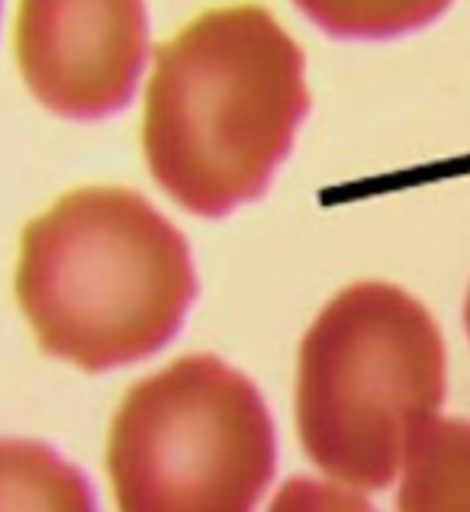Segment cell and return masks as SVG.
Segmentation results:
<instances>
[{
    "mask_svg": "<svg viewBox=\"0 0 470 512\" xmlns=\"http://www.w3.org/2000/svg\"><path fill=\"white\" fill-rule=\"evenodd\" d=\"M306 58L264 7L197 17L155 49L142 149L168 194L223 216L268 190L310 113Z\"/></svg>",
    "mask_w": 470,
    "mask_h": 512,
    "instance_id": "1",
    "label": "cell"
},
{
    "mask_svg": "<svg viewBox=\"0 0 470 512\" xmlns=\"http://www.w3.org/2000/svg\"><path fill=\"white\" fill-rule=\"evenodd\" d=\"M13 294L36 345L87 374L152 358L197 294L184 236L126 187H78L29 219Z\"/></svg>",
    "mask_w": 470,
    "mask_h": 512,
    "instance_id": "2",
    "label": "cell"
},
{
    "mask_svg": "<svg viewBox=\"0 0 470 512\" xmlns=\"http://www.w3.org/2000/svg\"><path fill=\"white\" fill-rule=\"evenodd\" d=\"M442 400V332L400 287L342 290L300 345V442L319 471L345 487H390Z\"/></svg>",
    "mask_w": 470,
    "mask_h": 512,
    "instance_id": "3",
    "label": "cell"
},
{
    "mask_svg": "<svg viewBox=\"0 0 470 512\" xmlns=\"http://www.w3.org/2000/svg\"><path fill=\"white\" fill-rule=\"evenodd\" d=\"M277 464L258 387L213 355L139 380L110 426L107 471L126 512H242Z\"/></svg>",
    "mask_w": 470,
    "mask_h": 512,
    "instance_id": "4",
    "label": "cell"
},
{
    "mask_svg": "<svg viewBox=\"0 0 470 512\" xmlns=\"http://www.w3.org/2000/svg\"><path fill=\"white\" fill-rule=\"evenodd\" d=\"M13 58L49 113L107 120L129 104L145 71V0H17Z\"/></svg>",
    "mask_w": 470,
    "mask_h": 512,
    "instance_id": "5",
    "label": "cell"
},
{
    "mask_svg": "<svg viewBox=\"0 0 470 512\" xmlns=\"http://www.w3.org/2000/svg\"><path fill=\"white\" fill-rule=\"evenodd\" d=\"M17 509H94V490L55 448L0 435V512Z\"/></svg>",
    "mask_w": 470,
    "mask_h": 512,
    "instance_id": "6",
    "label": "cell"
},
{
    "mask_svg": "<svg viewBox=\"0 0 470 512\" xmlns=\"http://www.w3.org/2000/svg\"><path fill=\"white\" fill-rule=\"evenodd\" d=\"M403 471L400 509H470V426L432 422Z\"/></svg>",
    "mask_w": 470,
    "mask_h": 512,
    "instance_id": "7",
    "label": "cell"
},
{
    "mask_svg": "<svg viewBox=\"0 0 470 512\" xmlns=\"http://www.w3.org/2000/svg\"><path fill=\"white\" fill-rule=\"evenodd\" d=\"M306 17L339 39H393L429 26L451 0H293Z\"/></svg>",
    "mask_w": 470,
    "mask_h": 512,
    "instance_id": "8",
    "label": "cell"
},
{
    "mask_svg": "<svg viewBox=\"0 0 470 512\" xmlns=\"http://www.w3.org/2000/svg\"><path fill=\"white\" fill-rule=\"evenodd\" d=\"M464 323H467V335H470V294H467V306H464Z\"/></svg>",
    "mask_w": 470,
    "mask_h": 512,
    "instance_id": "9",
    "label": "cell"
},
{
    "mask_svg": "<svg viewBox=\"0 0 470 512\" xmlns=\"http://www.w3.org/2000/svg\"><path fill=\"white\" fill-rule=\"evenodd\" d=\"M0 20H4V0H0Z\"/></svg>",
    "mask_w": 470,
    "mask_h": 512,
    "instance_id": "10",
    "label": "cell"
}]
</instances>
